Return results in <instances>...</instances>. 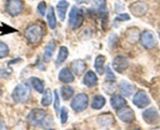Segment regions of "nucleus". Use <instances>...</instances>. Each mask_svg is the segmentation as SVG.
<instances>
[{"label":"nucleus","instance_id":"obj_1","mask_svg":"<svg viewBox=\"0 0 160 130\" xmlns=\"http://www.w3.org/2000/svg\"><path fill=\"white\" fill-rule=\"evenodd\" d=\"M30 87L26 83H21L18 85L12 93V98L16 103L18 104L26 103L30 98Z\"/></svg>","mask_w":160,"mask_h":130},{"label":"nucleus","instance_id":"obj_2","mask_svg":"<svg viewBox=\"0 0 160 130\" xmlns=\"http://www.w3.org/2000/svg\"><path fill=\"white\" fill-rule=\"evenodd\" d=\"M24 36L28 42L32 44H36L41 41L43 36L42 27L38 24H32L28 27L24 32Z\"/></svg>","mask_w":160,"mask_h":130},{"label":"nucleus","instance_id":"obj_3","mask_svg":"<svg viewBox=\"0 0 160 130\" xmlns=\"http://www.w3.org/2000/svg\"><path fill=\"white\" fill-rule=\"evenodd\" d=\"M84 21V13L82 9L73 7L69 13V26L72 30H76L82 25Z\"/></svg>","mask_w":160,"mask_h":130},{"label":"nucleus","instance_id":"obj_4","mask_svg":"<svg viewBox=\"0 0 160 130\" xmlns=\"http://www.w3.org/2000/svg\"><path fill=\"white\" fill-rule=\"evenodd\" d=\"M28 121L32 125H42L47 122V112L40 108H35L29 113Z\"/></svg>","mask_w":160,"mask_h":130},{"label":"nucleus","instance_id":"obj_5","mask_svg":"<svg viewBox=\"0 0 160 130\" xmlns=\"http://www.w3.org/2000/svg\"><path fill=\"white\" fill-rule=\"evenodd\" d=\"M88 96L85 93H80L75 96L71 103L72 109L77 112H81L86 110L88 106Z\"/></svg>","mask_w":160,"mask_h":130},{"label":"nucleus","instance_id":"obj_6","mask_svg":"<svg viewBox=\"0 0 160 130\" xmlns=\"http://www.w3.org/2000/svg\"><path fill=\"white\" fill-rule=\"evenodd\" d=\"M6 10L12 17H16L22 12L24 2L22 0H8L6 4Z\"/></svg>","mask_w":160,"mask_h":130},{"label":"nucleus","instance_id":"obj_7","mask_svg":"<svg viewBox=\"0 0 160 130\" xmlns=\"http://www.w3.org/2000/svg\"><path fill=\"white\" fill-rule=\"evenodd\" d=\"M141 45L147 50H151L153 49L156 46L157 41L155 39V36L152 31H145L141 35Z\"/></svg>","mask_w":160,"mask_h":130},{"label":"nucleus","instance_id":"obj_8","mask_svg":"<svg viewBox=\"0 0 160 130\" xmlns=\"http://www.w3.org/2000/svg\"><path fill=\"white\" fill-rule=\"evenodd\" d=\"M133 104L138 108H144L150 104V99L144 91H138L133 98Z\"/></svg>","mask_w":160,"mask_h":130},{"label":"nucleus","instance_id":"obj_9","mask_svg":"<svg viewBox=\"0 0 160 130\" xmlns=\"http://www.w3.org/2000/svg\"><path fill=\"white\" fill-rule=\"evenodd\" d=\"M129 60L123 56H118L113 60L112 68L118 73H122L129 68Z\"/></svg>","mask_w":160,"mask_h":130},{"label":"nucleus","instance_id":"obj_10","mask_svg":"<svg viewBox=\"0 0 160 130\" xmlns=\"http://www.w3.org/2000/svg\"><path fill=\"white\" fill-rule=\"evenodd\" d=\"M117 115L120 120L126 123H130L135 118L134 111L130 108H121L117 111Z\"/></svg>","mask_w":160,"mask_h":130},{"label":"nucleus","instance_id":"obj_11","mask_svg":"<svg viewBox=\"0 0 160 130\" xmlns=\"http://www.w3.org/2000/svg\"><path fill=\"white\" fill-rule=\"evenodd\" d=\"M130 11L133 16L135 17H142L147 13L148 5L143 2H135L132 3L129 7Z\"/></svg>","mask_w":160,"mask_h":130},{"label":"nucleus","instance_id":"obj_12","mask_svg":"<svg viewBox=\"0 0 160 130\" xmlns=\"http://www.w3.org/2000/svg\"><path fill=\"white\" fill-rule=\"evenodd\" d=\"M143 118H144V122L146 123L149 124V125H152V124H155L158 122L160 119L159 114L157 110L155 108H151L146 110L142 115Z\"/></svg>","mask_w":160,"mask_h":130},{"label":"nucleus","instance_id":"obj_13","mask_svg":"<svg viewBox=\"0 0 160 130\" xmlns=\"http://www.w3.org/2000/svg\"><path fill=\"white\" fill-rule=\"evenodd\" d=\"M69 7V2L66 0H60L57 5V12L59 19L61 21H64L66 18L67 10Z\"/></svg>","mask_w":160,"mask_h":130},{"label":"nucleus","instance_id":"obj_14","mask_svg":"<svg viewBox=\"0 0 160 130\" xmlns=\"http://www.w3.org/2000/svg\"><path fill=\"white\" fill-rule=\"evenodd\" d=\"M58 79L63 83H71L75 80L73 74L68 68H64L61 69L58 75Z\"/></svg>","mask_w":160,"mask_h":130},{"label":"nucleus","instance_id":"obj_15","mask_svg":"<svg viewBox=\"0 0 160 130\" xmlns=\"http://www.w3.org/2000/svg\"><path fill=\"white\" fill-rule=\"evenodd\" d=\"M98 79L93 71H90L87 72L83 78V84L88 87H93L98 85Z\"/></svg>","mask_w":160,"mask_h":130},{"label":"nucleus","instance_id":"obj_16","mask_svg":"<svg viewBox=\"0 0 160 130\" xmlns=\"http://www.w3.org/2000/svg\"><path fill=\"white\" fill-rule=\"evenodd\" d=\"M55 50H56V43L53 40H51L46 46L45 50H44L43 60L47 62L50 61L53 57V55L54 53Z\"/></svg>","mask_w":160,"mask_h":130},{"label":"nucleus","instance_id":"obj_17","mask_svg":"<svg viewBox=\"0 0 160 130\" xmlns=\"http://www.w3.org/2000/svg\"><path fill=\"white\" fill-rule=\"evenodd\" d=\"M87 69V64L82 60H76L72 63V70L77 75H81Z\"/></svg>","mask_w":160,"mask_h":130},{"label":"nucleus","instance_id":"obj_18","mask_svg":"<svg viewBox=\"0 0 160 130\" xmlns=\"http://www.w3.org/2000/svg\"><path fill=\"white\" fill-rule=\"evenodd\" d=\"M98 123L104 127L111 126L115 122V119H114L113 116L111 114H108H108H101V115H100L98 118Z\"/></svg>","mask_w":160,"mask_h":130},{"label":"nucleus","instance_id":"obj_19","mask_svg":"<svg viewBox=\"0 0 160 130\" xmlns=\"http://www.w3.org/2000/svg\"><path fill=\"white\" fill-rule=\"evenodd\" d=\"M111 105L114 109H120L127 105V100L119 95H115L111 98Z\"/></svg>","mask_w":160,"mask_h":130},{"label":"nucleus","instance_id":"obj_20","mask_svg":"<svg viewBox=\"0 0 160 130\" xmlns=\"http://www.w3.org/2000/svg\"><path fill=\"white\" fill-rule=\"evenodd\" d=\"M106 57L103 55H99V56H97L96 60H95V64L94 67L95 69H96L97 72L100 75H102L104 73L105 70H104V64L105 63Z\"/></svg>","mask_w":160,"mask_h":130},{"label":"nucleus","instance_id":"obj_21","mask_svg":"<svg viewBox=\"0 0 160 130\" xmlns=\"http://www.w3.org/2000/svg\"><path fill=\"white\" fill-rule=\"evenodd\" d=\"M119 90L125 96H130L133 93L134 87L132 84L127 82H122L119 85Z\"/></svg>","mask_w":160,"mask_h":130},{"label":"nucleus","instance_id":"obj_22","mask_svg":"<svg viewBox=\"0 0 160 130\" xmlns=\"http://www.w3.org/2000/svg\"><path fill=\"white\" fill-rule=\"evenodd\" d=\"M106 104V99L104 98V96L101 95H97L93 97V101H92L91 107L92 108L95 110H99L101 109Z\"/></svg>","mask_w":160,"mask_h":130},{"label":"nucleus","instance_id":"obj_23","mask_svg":"<svg viewBox=\"0 0 160 130\" xmlns=\"http://www.w3.org/2000/svg\"><path fill=\"white\" fill-rule=\"evenodd\" d=\"M47 22H48L49 27L51 29H54L57 26V19L55 16V11L53 7L49 8L48 13H47Z\"/></svg>","mask_w":160,"mask_h":130},{"label":"nucleus","instance_id":"obj_24","mask_svg":"<svg viewBox=\"0 0 160 130\" xmlns=\"http://www.w3.org/2000/svg\"><path fill=\"white\" fill-rule=\"evenodd\" d=\"M31 85L33 86V88L38 92V93H42L44 92V84L41 79H38L36 77H32L30 79Z\"/></svg>","mask_w":160,"mask_h":130},{"label":"nucleus","instance_id":"obj_25","mask_svg":"<svg viewBox=\"0 0 160 130\" xmlns=\"http://www.w3.org/2000/svg\"><path fill=\"white\" fill-rule=\"evenodd\" d=\"M74 93V89L72 87L69 86V85H64L61 87V96H62L63 100H68L73 96Z\"/></svg>","mask_w":160,"mask_h":130},{"label":"nucleus","instance_id":"obj_26","mask_svg":"<svg viewBox=\"0 0 160 130\" xmlns=\"http://www.w3.org/2000/svg\"><path fill=\"white\" fill-rule=\"evenodd\" d=\"M68 56V48L65 46H61L60 48L59 53H58V58H57V64L60 65V64H62L63 62L66 60Z\"/></svg>","mask_w":160,"mask_h":130},{"label":"nucleus","instance_id":"obj_27","mask_svg":"<svg viewBox=\"0 0 160 130\" xmlns=\"http://www.w3.org/2000/svg\"><path fill=\"white\" fill-rule=\"evenodd\" d=\"M52 103V93L50 89H47L43 92V96L41 100V104L42 106L48 107Z\"/></svg>","mask_w":160,"mask_h":130},{"label":"nucleus","instance_id":"obj_28","mask_svg":"<svg viewBox=\"0 0 160 130\" xmlns=\"http://www.w3.org/2000/svg\"><path fill=\"white\" fill-rule=\"evenodd\" d=\"M9 53H10V50L7 44L0 42V59H2L8 56Z\"/></svg>","mask_w":160,"mask_h":130},{"label":"nucleus","instance_id":"obj_29","mask_svg":"<svg viewBox=\"0 0 160 130\" xmlns=\"http://www.w3.org/2000/svg\"><path fill=\"white\" fill-rule=\"evenodd\" d=\"M68 118V111L65 107H62L61 110V124H64L67 122Z\"/></svg>","mask_w":160,"mask_h":130},{"label":"nucleus","instance_id":"obj_30","mask_svg":"<svg viewBox=\"0 0 160 130\" xmlns=\"http://www.w3.org/2000/svg\"><path fill=\"white\" fill-rule=\"evenodd\" d=\"M106 82H115V76L113 74L112 71H111L110 68L107 67V71H106Z\"/></svg>","mask_w":160,"mask_h":130},{"label":"nucleus","instance_id":"obj_31","mask_svg":"<svg viewBox=\"0 0 160 130\" xmlns=\"http://www.w3.org/2000/svg\"><path fill=\"white\" fill-rule=\"evenodd\" d=\"M37 10H38V12L40 13V15L44 16L46 13V10H47V4H46V2L44 1L40 2L38 5Z\"/></svg>","mask_w":160,"mask_h":130},{"label":"nucleus","instance_id":"obj_32","mask_svg":"<svg viewBox=\"0 0 160 130\" xmlns=\"http://www.w3.org/2000/svg\"><path fill=\"white\" fill-rule=\"evenodd\" d=\"M54 110L57 113L58 112L60 108V98H59V95H58V91L56 89L54 90Z\"/></svg>","mask_w":160,"mask_h":130},{"label":"nucleus","instance_id":"obj_33","mask_svg":"<svg viewBox=\"0 0 160 130\" xmlns=\"http://www.w3.org/2000/svg\"><path fill=\"white\" fill-rule=\"evenodd\" d=\"M130 19V17L127 13H121L118 15L115 19V21H127Z\"/></svg>","mask_w":160,"mask_h":130},{"label":"nucleus","instance_id":"obj_34","mask_svg":"<svg viewBox=\"0 0 160 130\" xmlns=\"http://www.w3.org/2000/svg\"><path fill=\"white\" fill-rule=\"evenodd\" d=\"M3 123H2V118H1V115H0V129H2L3 128Z\"/></svg>","mask_w":160,"mask_h":130},{"label":"nucleus","instance_id":"obj_35","mask_svg":"<svg viewBox=\"0 0 160 130\" xmlns=\"http://www.w3.org/2000/svg\"><path fill=\"white\" fill-rule=\"evenodd\" d=\"M77 1H81V0H77Z\"/></svg>","mask_w":160,"mask_h":130},{"label":"nucleus","instance_id":"obj_36","mask_svg":"<svg viewBox=\"0 0 160 130\" xmlns=\"http://www.w3.org/2000/svg\"><path fill=\"white\" fill-rule=\"evenodd\" d=\"M159 38H160V35H159Z\"/></svg>","mask_w":160,"mask_h":130}]
</instances>
